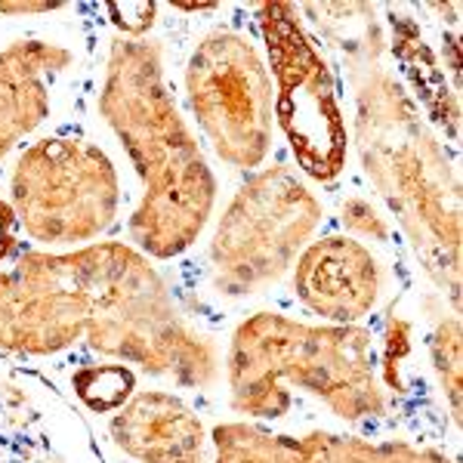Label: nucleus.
Here are the masks:
<instances>
[{"instance_id": "4", "label": "nucleus", "mask_w": 463, "mask_h": 463, "mask_svg": "<svg viewBox=\"0 0 463 463\" xmlns=\"http://www.w3.org/2000/svg\"><path fill=\"white\" fill-rule=\"evenodd\" d=\"M59 260L84 297V340L93 353L183 390H211L220 380L213 340L179 316L167 281L146 253L127 241H96Z\"/></svg>"}, {"instance_id": "20", "label": "nucleus", "mask_w": 463, "mask_h": 463, "mask_svg": "<svg viewBox=\"0 0 463 463\" xmlns=\"http://www.w3.org/2000/svg\"><path fill=\"white\" fill-rule=\"evenodd\" d=\"M65 4H0L4 16H34V13H56Z\"/></svg>"}, {"instance_id": "5", "label": "nucleus", "mask_w": 463, "mask_h": 463, "mask_svg": "<svg viewBox=\"0 0 463 463\" xmlns=\"http://www.w3.org/2000/svg\"><path fill=\"white\" fill-rule=\"evenodd\" d=\"M325 220L316 192L285 164L263 167L235 192L211 238V275L222 297H250L294 266Z\"/></svg>"}, {"instance_id": "1", "label": "nucleus", "mask_w": 463, "mask_h": 463, "mask_svg": "<svg viewBox=\"0 0 463 463\" xmlns=\"http://www.w3.org/2000/svg\"><path fill=\"white\" fill-rule=\"evenodd\" d=\"M99 111L143 185L127 222L130 244L152 260L183 257L211 222L216 179L164 84L158 41L121 34L111 41Z\"/></svg>"}, {"instance_id": "21", "label": "nucleus", "mask_w": 463, "mask_h": 463, "mask_svg": "<svg viewBox=\"0 0 463 463\" xmlns=\"http://www.w3.org/2000/svg\"><path fill=\"white\" fill-rule=\"evenodd\" d=\"M176 463H207L204 454H198V458H189V460H176Z\"/></svg>"}, {"instance_id": "7", "label": "nucleus", "mask_w": 463, "mask_h": 463, "mask_svg": "<svg viewBox=\"0 0 463 463\" xmlns=\"http://www.w3.org/2000/svg\"><path fill=\"white\" fill-rule=\"evenodd\" d=\"M257 22L275 78V121L297 167L316 183H334L349 158V130L334 74L306 34L300 6L260 4Z\"/></svg>"}, {"instance_id": "17", "label": "nucleus", "mask_w": 463, "mask_h": 463, "mask_svg": "<svg viewBox=\"0 0 463 463\" xmlns=\"http://www.w3.org/2000/svg\"><path fill=\"white\" fill-rule=\"evenodd\" d=\"M340 220L349 232H355V235H362V238H371V241H390L392 238V226L386 222V216L364 195H349L343 201Z\"/></svg>"}, {"instance_id": "2", "label": "nucleus", "mask_w": 463, "mask_h": 463, "mask_svg": "<svg viewBox=\"0 0 463 463\" xmlns=\"http://www.w3.org/2000/svg\"><path fill=\"white\" fill-rule=\"evenodd\" d=\"M355 62V146L377 195L395 213L423 272L460 309V183L445 146L405 87L377 65V47Z\"/></svg>"}, {"instance_id": "15", "label": "nucleus", "mask_w": 463, "mask_h": 463, "mask_svg": "<svg viewBox=\"0 0 463 463\" xmlns=\"http://www.w3.org/2000/svg\"><path fill=\"white\" fill-rule=\"evenodd\" d=\"M74 395L84 402L93 414H115L118 408L137 392V374L130 364L106 362V364H84L71 377Z\"/></svg>"}, {"instance_id": "9", "label": "nucleus", "mask_w": 463, "mask_h": 463, "mask_svg": "<svg viewBox=\"0 0 463 463\" xmlns=\"http://www.w3.org/2000/svg\"><path fill=\"white\" fill-rule=\"evenodd\" d=\"M87 306L59 253L28 250L0 272V349L56 355L84 340Z\"/></svg>"}, {"instance_id": "14", "label": "nucleus", "mask_w": 463, "mask_h": 463, "mask_svg": "<svg viewBox=\"0 0 463 463\" xmlns=\"http://www.w3.org/2000/svg\"><path fill=\"white\" fill-rule=\"evenodd\" d=\"M392 28H395V34H392L395 53H399L402 69H405L411 78H414L417 96H420L423 109H427L442 127H448L451 139L458 143V133H460L458 93L448 87L445 71L436 69V62H432L427 43H423V37L417 34L414 22L405 19V16H399V19H392Z\"/></svg>"}, {"instance_id": "13", "label": "nucleus", "mask_w": 463, "mask_h": 463, "mask_svg": "<svg viewBox=\"0 0 463 463\" xmlns=\"http://www.w3.org/2000/svg\"><path fill=\"white\" fill-rule=\"evenodd\" d=\"M71 65V50L50 41H13L0 50V161L50 118L47 78Z\"/></svg>"}, {"instance_id": "16", "label": "nucleus", "mask_w": 463, "mask_h": 463, "mask_svg": "<svg viewBox=\"0 0 463 463\" xmlns=\"http://www.w3.org/2000/svg\"><path fill=\"white\" fill-rule=\"evenodd\" d=\"M430 355L436 368L439 386L445 392L451 420L460 423L463 414V343H460V318L448 316L436 325L430 337Z\"/></svg>"}, {"instance_id": "6", "label": "nucleus", "mask_w": 463, "mask_h": 463, "mask_svg": "<svg viewBox=\"0 0 463 463\" xmlns=\"http://www.w3.org/2000/svg\"><path fill=\"white\" fill-rule=\"evenodd\" d=\"M121 204L115 164L80 137H43L16 158L10 207L19 229L47 248H87Z\"/></svg>"}, {"instance_id": "19", "label": "nucleus", "mask_w": 463, "mask_h": 463, "mask_svg": "<svg viewBox=\"0 0 463 463\" xmlns=\"http://www.w3.org/2000/svg\"><path fill=\"white\" fill-rule=\"evenodd\" d=\"M16 244H19V220H16V213H13L10 201L0 198V263L10 260Z\"/></svg>"}, {"instance_id": "11", "label": "nucleus", "mask_w": 463, "mask_h": 463, "mask_svg": "<svg viewBox=\"0 0 463 463\" xmlns=\"http://www.w3.org/2000/svg\"><path fill=\"white\" fill-rule=\"evenodd\" d=\"M383 272L368 244L353 235L309 241L294 266V294L312 316L331 325H358L377 309Z\"/></svg>"}, {"instance_id": "10", "label": "nucleus", "mask_w": 463, "mask_h": 463, "mask_svg": "<svg viewBox=\"0 0 463 463\" xmlns=\"http://www.w3.org/2000/svg\"><path fill=\"white\" fill-rule=\"evenodd\" d=\"M211 445L213 463H458L445 451L411 442H371L337 432L288 436L244 420L213 427Z\"/></svg>"}, {"instance_id": "3", "label": "nucleus", "mask_w": 463, "mask_h": 463, "mask_svg": "<svg viewBox=\"0 0 463 463\" xmlns=\"http://www.w3.org/2000/svg\"><path fill=\"white\" fill-rule=\"evenodd\" d=\"M229 405L253 420H279L290 386L325 402L340 420L386 414L377 340L362 325H306L281 312H253L235 327L226 353Z\"/></svg>"}, {"instance_id": "8", "label": "nucleus", "mask_w": 463, "mask_h": 463, "mask_svg": "<svg viewBox=\"0 0 463 463\" xmlns=\"http://www.w3.org/2000/svg\"><path fill=\"white\" fill-rule=\"evenodd\" d=\"M185 96L216 158L257 170L272 152V78L250 37L232 28L201 34L185 62Z\"/></svg>"}, {"instance_id": "18", "label": "nucleus", "mask_w": 463, "mask_h": 463, "mask_svg": "<svg viewBox=\"0 0 463 463\" xmlns=\"http://www.w3.org/2000/svg\"><path fill=\"white\" fill-rule=\"evenodd\" d=\"M121 37H143L155 22V4H106Z\"/></svg>"}, {"instance_id": "12", "label": "nucleus", "mask_w": 463, "mask_h": 463, "mask_svg": "<svg viewBox=\"0 0 463 463\" xmlns=\"http://www.w3.org/2000/svg\"><path fill=\"white\" fill-rule=\"evenodd\" d=\"M111 442L137 463H176L204 454L201 417L179 395L164 390L133 392L109 423Z\"/></svg>"}]
</instances>
